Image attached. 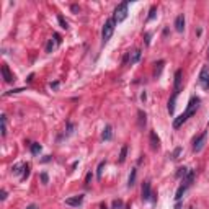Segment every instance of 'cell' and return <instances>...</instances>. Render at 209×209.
Segmentation results:
<instances>
[{"label":"cell","instance_id":"28","mask_svg":"<svg viewBox=\"0 0 209 209\" xmlns=\"http://www.w3.org/2000/svg\"><path fill=\"white\" fill-rule=\"evenodd\" d=\"M124 207V203L121 199H114L113 201V209H123Z\"/></svg>","mask_w":209,"mask_h":209},{"label":"cell","instance_id":"20","mask_svg":"<svg viewBox=\"0 0 209 209\" xmlns=\"http://www.w3.org/2000/svg\"><path fill=\"white\" fill-rule=\"evenodd\" d=\"M75 124L74 123H67V128H65V132H64V137H69V136L74 134V131H75Z\"/></svg>","mask_w":209,"mask_h":209},{"label":"cell","instance_id":"6","mask_svg":"<svg viewBox=\"0 0 209 209\" xmlns=\"http://www.w3.org/2000/svg\"><path fill=\"white\" fill-rule=\"evenodd\" d=\"M82 203H83V195H77V196H72V198H67L65 199L67 206H74V207H78Z\"/></svg>","mask_w":209,"mask_h":209},{"label":"cell","instance_id":"35","mask_svg":"<svg viewBox=\"0 0 209 209\" xmlns=\"http://www.w3.org/2000/svg\"><path fill=\"white\" fill-rule=\"evenodd\" d=\"M20 92H23V88H15V90H10V92H7V95H12V93H20Z\"/></svg>","mask_w":209,"mask_h":209},{"label":"cell","instance_id":"4","mask_svg":"<svg viewBox=\"0 0 209 209\" xmlns=\"http://www.w3.org/2000/svg\"><path fill=\"white\" fill-rule=\"evenodd\" d=\"M198 82L199 85L204 88V90H209V67L204 65L199 72V77H198Z\"/></svg>","mask_w":209,"mask_h":209},{"label":"cell","instance_id":"41","mask_svg":"<svg viewBox=\"0 0 209 209\" xmlns=\"http://www.w3.org/2000/svg\"><path fill=\"white\" fill-rule=\"evenodd\" d=\"M49 160H51V157H49V155H46L44 159H43V162H49Z\"/></svg>","mask_w":209,"mask_h":209},{"label":"cell","instance_id":"5","mask_svg":"<svg viewBox=\"0 0 209 209\" xmlns=\"http://www.w3.org/2000/svg\"><path fill=\"white\" fill-rule=\"evenodd\" d=\"M206 137H207V131H204V132H203L201 136L195 137V140H193V150H195V152H201V150L204 149Z\"/></svg>","mask_w":209,"mask_h":209},{"label":"cell","instance_id":"2","mask_svg":"<svg viewBox=\"0 0 209 209\" xmlns=\"http://www.w3.org/2000/svg\"><path fill=\"white\" fill-rule=\"evenodd\" d=\"M114 18H109L106 20V23L103 25V30H101V39H103V43H108L109 39H111V36L114 33Z\"/></svg>","mask_w":209,"mask_h":209},{"label":"cell","instance_id":"7","mask_svg":"<svg viewBox=\"0 0 209 209\" xmlns=\"http://www.w3.org/2000/svg\"><path fill=\"white\" fill-rule=\"evenodd\" d=\"M2 75H3V80L7 82V83H12V82H15V75L10 72V69H8V65L7 64H3L2 65Z\"/></svg>","mask_w":209,"mask_h":209},{"label":"cell","instance_id":"19","mask_svg":"<svg viewBox=\"0 0 209 209\" xmlns=\"http://www.w3.org/2000/svg\"><path fill=\"white\" fill-rule=\"evenodd\" d=\"M126 157H128V145H123V147H121V152H119L118 162H119V164H124V162H126Z\"/></svg>","mask_w":209,"mask_h":209},{"label":"cell","instance_id":"26","mask_svg":"<svg viewBox=\"0 0 209 209\" xmlns=\"http://www.w3.org/2000/svg\"><path fill=\"white\" fill-rule=\"evenodd\" d=\"M155 15H157V7L154 5V7H150V10H149V17H147V22H152V20L155 18Z\"/></svg>","mask_w":209,"mask_h":209},{"label":"cell","instance_id":"10","mask_svg":"<svg viewBox=\"0 0 209 209\" xmlns=\"http://www.w3.org/2000/svg\"><path fill=\"white\" fill-rule=\"evenodd\" d=\"M175 30L178 31V33H183V30H185V15L183 13H180L175 20Z\"/></svg>","mask_w":209,"mask_h":209},{"label":"cell","instance_id":"13","mask_svg":"<svg viewBox=\"0 0 209 209\" xmlns=\"http://www.w3.org/2000/svg\"><path fill=\"white\" fill-rule=\"evenodd\" d=\"M140 56H142L140 49H134L132 52H129V64H136V62H139Z\"/></svg>","mask_w":209,"mask_h":209},{"label":"cell","instance_id":"12","mask_svg":"<svg viewBox=\"0 0 209 209\" xmlns=\"http://www.w3.org/2000/svg\"><path fill=\"white\" fill-rule=\"evenodd\" d=\"M145 123H147V114H145L142 109H139V111H137V126L140 129H144Z\"/></svg>","mask_w":209,"mask_h":209},{"label":"cell","instance_id":"38","mask_svg":"<svg viewBox=\"0 0 209 209\" xmlns=\"http://www.w3.org/2000/svg\"><path fill=\"white\" fill-rule=\"evenodd\" d=\"M140 100H142V101L147 100V93H145V92H142V95H140Z\"/></svg>","mask_w":209,"mask_h":209},{"label":"cell","instance_id":"42","mask_svg":"<svg viewBox=\"0 0 209 209\" xmlns=\"http://www.w3.org/2000/svg\"><path fill=\"white\" fill-rule=\"evenodd\" d=\"M100 209H108V207H106V204H101V206H100Z\"/></svg>","mask_w":209,"mask_h":209},{"label":"cell","instance_id":"30","mask_svg":"<svg viewBox=\"0 0 209 209\" xmlns=\"http://www.w3.org/2000/svg\"><path fill=\"white\" fill-rule=\"evenodd\" d=\"M180 154H181V147H176V149L173 150V154H172V159L176 160V159L180 157Z\"/></svg>","mask_w":209,"mask_h":209},{"label":"cell","instance_id":"22","mask_svg":"<svg viewBox=\"0 0 209 209\" xmlns=\"http://www.w3.org/2000/svg\"><path fill=\"white\" fill-rule=\"evenodd\" d=\"M185 191H186V186H185V185H181V186L178 188V190H176V195H175V199H176V201H180V199H181V198H183V195H185Z\"/></svg>","mask_w":209,"mask_h":209},{"label":"cell","instance_id":"37","mask_svg":"<svg viewBox=\"0 0 209 209\" xmlns=\"http://www.w3.org/2000/svg\"><path fill=\"white\" fill-rule=\"evenodd\" d=\"M90 180H92V173H88L87 178H85V185H88V183H90Z\"/></svg>","mask_w":209,"mask_h":209},{"label":"cell","instance_id":"15","mask_svg":"<svg viewBox=\"0 0 209 209\" xmlns=\"http://www.w3.org/2000/svg\"><path fill=\"white\" fill-rule=\"evenodd\" d=\"M111 137H113V128L109 126V124H106V126H104V129H103L101 139H103V140H111Z\"/></svg>","mask_w":209,"mask_h":209},{"label":"cell","instance_id":"16","mask_svg":"<svg viewBox=\"0 0 209 209\" xmlns=\"http://www.w3.org/2000/svg\"><path fill=\"white\" fill-rule=\"evenodd\" d=\"M136 178H137V168H131L129 178H128V186H134L136 185Z\"/></svg>","mask_w":209,"mask_h":209},{"label":"cell","instance_id":"36","mask_svg":"<svg viewBox=\"0 0 209 209\" xmlns=\"http://www.w3.org/2000/svg\"><path fill=\"white\" fill-rule=\"evenodd\" d=\"M72 12H74V13L80 12V7H78V5H72Z\"/></svg>","mask_w":209,"mask_h":209},{"label":"cell","instance_id":"32","mask_svg":"<svg viewBox=\"0 0 209 209\" xmlns=\"http://www.w3.org/2000/svg\"><path fill=\"white\" fill-rule=\"evenodd\" d=\"M150 38H152V33H145V44H150Z\"/></svg>","mask_w":209,"mask_h":209},{"label":"cell","instance_id":"14","mask_svg":"<svg viewBox=\"0 0 209 209\" xmlns=\"http://www.w3.org/2000/svg\"><path fill=\"white\" fill-rule=\"evenodd\" d=\"M193 180H195V172L193 170H188V173L185 175V178H183V185H185L186 188L193 185Z\"/></svg>","mask_w":209,"mask_h":209},{"label":"cell","instance_id":"18","mask_svg":"<svg viewBox=\"0 0 209 209\" xmlns=\"http://www.w3.org/2000/svg\"><path fill=\"white\" fill-rule=\"evenodd\" d=\"M176 97H178V95H176V93H173V95H172V98L168 100V106H167V108H168V113H170V114L175 113V101H176Z\"/></svg>","mask_w":209,"mask_h":209},{"label":"cell","instance_id":"1","mask_svg":"<svg viewBox=\"0 0 209 209\" xmlns=\"http://www.w3.org/2000/svg\"><path fill=\"white\" fill-rule=\"evenodd\" d=\"M199 103H201L199 98H198V97H193L191 100L188 101V106H186V109H185V113H181L180 116L173 121V128H175V129H178L183 123L188 121V118H191L193 114L196 113V109L199 108Z\"/></svg>","mask_w":209,"mask_h":209},{"label":"cell","instance_id":"31","mask_svg":"<svg viewBox=\"0 0 209 209\" xmlns=\"http://www.w3.org/2000/svg\"><path fill=\"white\" fill-rule=\"evenodd\" d=\"M39 176H41V181H43V185H48V181H49L48 173H46V172H43V173H41Z\"/></svg>","mask_w":209,"mask_h":209},{"label":"cell","instance_id":"29","mask_svg":"<svg viewBox=\"0 0 209 209\" xmlns=\"http://www.w3.org/2000/svg\"><path fill=\"white\" fill-rule=\"evenodd\" d=\"M54 48H56V43L52 39H49L48 41V46H46V52H52V49H54Z\"/></svg>","mask_w":209,"mask_h":209},{"label":"cell","instance_id":"21","mask_svg":"<svg viewBox=\"0 0 209 209\" xmlns=\"http://www.w3.org/2000/svg\"><path fill=\"white\" fill-rule=\"evenodd\" d=\"M104 165H106V162H100L98 164V168H97V178L98 180H101V175H103V170H104Z\"/></svg>","mask_w":209,"mask_h":209},{"label":"cell","instance_id":"23","mask_svg":"<svg viewBox=\"0 0 209 209\" xmlns=\"http://www.w3.org/2000/svg\"><path fill=\"white\" fill-rule=\"evenodd\" d=\"M30 170H31V165L30 164H23V173H22V180H26L30 176Z\"/></svg>","mask_w":209,"mask_h":209},{"label":"cell","instance_id":"8","mask_svg":"<svg viewBox=\"0 0 209 209\" xmlns=\"http://www.w3.org/2000/svg\"><path fill=\"white\" fill-rule=\"evenodd\" d=\"M150 196H152V188H150V181H144L142 185V199L149 201Z\"/></svg>","mask_w":209,"mask_h":209},{"label":"cell","instance_id":"25","mask_svg":"<svg viewBox=\"0 0 209 209\" xmlns=\"http://www.w3.org/2000/svg\"><path fill=\"white\" fill-rule=\"evenodd\" d=\"M188 170H190V168H186V167H180L178 172H176V178H185V175L188 173Z\"/></svg>","mask_w":209,"mask_h":209},{"label":"cell","instance_id":"3","mask_svg":"<svg viewBox=\"0 0 209 209\" xmlns=\"http://www.w3.org/2000/svg\"><path fill=\"white\" fill-rule=\"evenodd\" d=\"M128 2H123V3H119L116 8H114V22H118V23H121V22H124V20L128 18Z\"/></svg>","mask_w":209,"mask_h":209},{"label":"cell","instance_id":"40","mask_svg":"<svg viewBox=\"0 0 209 209\" xmlns=\"http://www.w3.org/2000/svg\"><path fill=\"white\" fill-rule=\"evenodd\" d=\"M26 209H38V206H36V204H30Z\"/></svg>","mask_w":209,"mask_h":209},{"label":"cell","instance_id":"39","mask_svg":"<svg viewBox=\"0 0 209 209\" xmlns=\"http://www.w3.org/2000/svg\"><path fill=\"white\" fill-rule=\"evenodd\" d=\"M57 87H59V82H52L51 83V88H57Z\"/></svg>","mask_w":209,"mask_h":209},{"label":"cell","instance_id":"34","mask_svg":"<svg viewBox=\"0 0 209 209\" xmlns=\"http://www.w3.org/2000/svg\"><path fill=\"white\" fill-rule=\"evenodd\" d=\"M0 199H2V201H5V199H7V191H5V190H2V191H0Z\"/></svg>","mask_w":209,"mask_h":209},{"label":"cell","instance_id":"27","mask_svg":"<svg viewBox=\"0 0 209 209\" xmlns=\"http://www.w3.org/2000/svg\"><path fill=\"white\" fill-rule=\"evenodd\" d=\"M57 22H59V25H61V26H62V28H64V30H67V28H69V23L65 22V18L62 17V15H59V17H57Z\"/></svg>","mask_w":209,"mask_h":209},{"label":"cell","instance_id":"11","mask_svg":"<svg viewBox=\"0 0 209 209\" xmlns=\"http://www.w3.org/2000/svg\"><path fill=\"white\" fill-rule=\"evenodd\" d=\"M181 75H183L181 69H178L175 72V93L176 95L180 93V88H181Z\"/></svg>","mask_w":209,"mask_h":209},{"label":"cell","instance_id":"17","mask_svg":"<svg viewBox=\"0 0 209 209\" xmlns=\"http://www.w3.org/2000/svg\"><path fill=\"white\" fill-rule=\"evenodd\" d=\"M164 65H165V61H159V62L155 64V69H154V77H155V78L160 77L162 70H164Z\"/></svg>","mask_w":209,"mask_h":209},{"label":"cell","instance_id":"24","mask_svg":"<svg viewBox=\"0 0 209 209\" xmlns=\"http://www.w3.org/2000/svg\"><path fill=\"white\" fill-rule=\"evenodd\" d=\"M41 149H43V147H41V144H38V142L31 144V154H33V155H38L41 152Z\"/></svg>","mask_w":209,"mask_h":209},{"label":"cell","instance_id":"33","mask_svg":"<svg viewBox=\"0 0 209 209\" xmlns=\"http://www.w3.org/2000/svg\"><path fill=\"white\" fill-rule=\"evenodd\" d=\"M54 39H56V44H61V43H62V38H61L57 33H54Z\"/></svg>","mask_w":209,"mask_h":209},{"label":"cell","instance_id":"9","mask_svg":"<svg viewBox=\"0 0 209 209\" xmlns=\"http://www.w3.org/2000/svg\"><path fill=\"white\" fill-rule=\"evenodd\" d=\"M150 147H152L154 150L160 149V139H159V136H157L155 131H150Z\"/></svg>","mask_w":209,"mask_h":209}]
</instances>
